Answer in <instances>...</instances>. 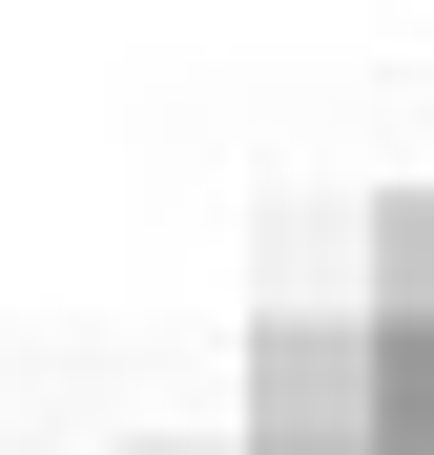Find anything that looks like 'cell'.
Wrapping results in <instances>:
<instances>
[{"label": "cell", "instance_id": "3957f363", "mask_svg": "<svg viewBox=\"0 0 434 455\" xmlns=\"http://www.w3.org/2000/svg\"><path fill=\"white\" fill-rule=\"evenodd\" d=\"M373 435L434 455V311H373Z\"/></svg>", "mask_w": 434, "mask_h": 455}, {"label": "cell", "instance_id": "6da1fadb", "mask_svg": "<svg viewBox=\"0 0 434 455\" xmlns=\"http://www.w3.org/2000/svg\"><path fill=\"white\" fill-rule=\"evenodd\" d=\"M249 455H373V311H249Z\"/></svg>", "mask_w": 434, "mask_h": 455}, {"label": "cell", "instance_id": "7a4b0ae2", "mask_svg": "<svg viewBox=\"0 0 434 455\" xmlns=\"http://www.w3.org/2000/svg\"><path fill=\"white\" fill-rule=\"evenodd\" d=\"M351 311H434V187H373V228H351Z\"/></svg>", "mask_w": 434, "mask_h": 455}]
</instances>
